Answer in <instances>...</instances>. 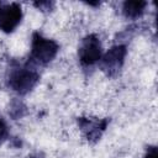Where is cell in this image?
I'll return each instance as SVG.
<instances>
[{
	"label": "cell",
	"mask_w": 158,
	"mask_h": 158,
	"mask_svg": "<svg viewBox=\"0 0 158 158\" xmlns=\"http://www.w3.org/2000/svg\"><path fill=\"white\" fill-rule=\"evenodd\" d=\"M25 111H26V106L23 105L22 101L20 100H14L10 105V109H9V115L14 118V120H17L20 117H22L25 115Z\"/></svg>",
	"instance_id": "8"
},
{
	"label": "cell",
	"mask_w": 158,
	"mask_h": 158,
	"mask_svg": "<svg viewBox=\"0 0 158 158\" xmlns=\"http://www.w3.org/2000/svg\"><path fill=\"white\" fill-rule=\"evenodd\" d=\"M27 158H46V157H44V154L42 152H36V153L30 154Z\"/></svg>",
	"instance_id": "11"
},
{
	"label": "cell",
	"mask_w": 158,
	"mask_h": 158,
	"mask_svg": "<svg viewBox=\"0 0 158 158\" xmlns=\"http://www.w3.org/2000/svg\"><path fill=\"white\" fill-rule=\"evenodd\" d=\"M38 80L40 73L35 67L30 65L27 62L19 63L14 60L7 73L6 84L19 95H26L37 85Z\"/></svg>",
	"instance_id": "1"
},
{
	"label": "cell",
	"mask_w": 158,
	"mask_h": 158,
	"mask_svg": "<svg viewBox=\"0 0 158 158\" xmlns=\"http://www.w3.org/2000/svg\"><path fill=\"white\" fill-rule=\"evenodd\" d=\"M109 125V118H98L90 116L78 117V126L84 137L90 143H96Z\"/></svg>",
	"instance_id": "6"
},
{
	"label": "cell",
	"mask_w": 158,
	"mask_h": 158,
	"mask_svg": "<svg viewBox=\"0 0 158 158\" xmlns=\"http://www.w3.org/2000/svg\"><path fill=\"white\" fill-rule=\"evenodd\" d=\"M102 53V44L98 35H86L80 41L78 48V58L83 67H91L99 63Z\"/></svg>",
	"instance_id": "4"
},
{
	"label": "cell",
	"mask_w": 158,
	"mask_h": 158,
	"mask_svg": "<svg viewBox=\"0 0 158 158\" xmlns=\"http://www.w3.org/2000/svg\"><path fill=\"white\" fill-rule=\"evenodd\" d=\"M58 51H59V44L54 40L47 38L40 32H35L31 40L30 56L26 62L30 65L38 69L40 67H44L49 64L56 58Z\"/></svg>",
	"instance_id": "2"
},
{
	"label": "cell",
	"mask_w": 158,
	"mask_h": 158,
	"mask_svg": "<svg viewBox=\"0 0 158 158\" xmlns=\"http://www.w3.org/2000/svg\"><path fill=\"white\" fill-rule=\"evenodd\" d=\"M127 54V47L122 43L114 44L105 53H102L99 64L101 70L109 78H115L125 64V58Z\"/></svg>",
	"instance_id": "3"
},
{
	"label": "cell",
	"mask_w": 158,
	"mask_h": 158,
	"mask_svg": "<svg viewBox=\"0 0 158 158\" xmlns=\"http://www.w3.org/2000/svg\"><path fill=\"white\" fill-rule=\"evenodd\" d=\"M146 6H147V1H125L122 2L121 11L126 19L136 20L144 14Z\"/></svg>",
	"instance_id": "7"
},
{
	"label": "cell",
	"mask_w": 158,
	"mask_h": 158,
	"mask_svg": "<svg viewBox=\"0 0 158 158\" xmlns=\"http://www.w3.org/2000/svg\"><path fill=\"white\" fill-rule=\"evenodd\" d=\"M23 17L22 7L17 2L0 1V31L5 33L14 32Z\"/></svg>",
	"instance_id": "5"
},
{
	"label": "cell",
	"mask_w": 158,
	"mask_h": 158,
	"mask_svg": "<svg viewBox=\"0 0 158 158\" xmlns=\"http://www.w3.org/2000/svg\"><path fill=\"white\" fill-rule=\"evenodd\" d=\"M9 138V127L6 121L0 116V144H2Z\"/></svg>",
	"instance_id": "9"
},
{
	"label": "cell",
	"mask_w": 158,
	"mask_h": 158,
	"mask_svg": "<svg viewBox=\"0 0 158 158\" xmlns=\"http://www.w3.org/2000/svg\"><path fill=\"white\" fill-rule=\"evenodd\" d=\"M33 5L41 10V11H51L52 7L54 6V2H49V1H40V2H33Z\"/></svg>",
	"instance_id": "10"
}]
</instances>
